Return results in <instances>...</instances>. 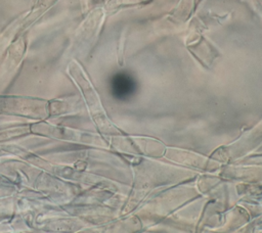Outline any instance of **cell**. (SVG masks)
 I'll list each match as a JSON object with an SVG mask.
<instances>
[{"instance_id": "cell-1", "label": "cell", "mask_w": 262, "mask_h": 233, "mask_svg": "<svg viewBox=\"0 0 262 233\" xmlns=\"http://www.w3.org/2000/svg\"><path fill=\"white\" fill-rule=\"evenodd\" d=\"M135 81L127 74L120 73L113 77L111 81L112 93L116 98L126 99L135 91Z\"/></svg>"}]
</instances>
